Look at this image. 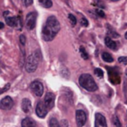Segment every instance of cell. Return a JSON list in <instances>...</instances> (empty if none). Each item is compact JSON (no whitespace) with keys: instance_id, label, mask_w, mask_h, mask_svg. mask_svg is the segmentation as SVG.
I'll return each mask as SVG.
<instances>
[{"instance_id":"cell-1","label":"cell","mask_w":127,"mask_h":127,"mask_svg":"<svg viewBox=\"0 0 127 127\" xmlns=\"http://www.w3.org/2000/svg\"><path fill=\"white\" fill-rule=\"evenodd\" d=\"M60 30V24L54 16H51L47 18L45 24L43 26L42 37L44 41L50 42L55 38L56 35Z\"/></svg>"},{"instance_id":"cell-2","label":"cell","mask_w":127,"mask_h":127,"mask_svg":"<svg viewBox=\"0 0 127 127\" xmlns=\"http://www.w3.org/2000/svg\"><path fill=\"white\" fill-rule=\"evenodd\" d=\"M41 54L39 51H34L31 55H29L25 61V71L29 73H32L37 69L38 64L41 60Z\"/></svg>"},{"instance_id":"cell-3","label":"cell","mask_w":127,"mask_h":127,"mask_svg":"<svg viewBox=\"0 0 127 127\" xmlns=\"http://www.w3.org/2000/svg\"><path fill=\"white\" fill-rule=\"evenodd\" d=\"M79 85L88 92H95L97 90V84L90 74L81 75L79 77Z\"/></svg>"},{"instance_id":"cell-4","label":"cell","mask_w":127,"mask_h":127,"mask_svg":"<svg viewBox=\"0 0 127 127\" xmlns=\"http://www.w3.org/2000/svg\"><path fill=\"white\" fill-rule=\"evenodd\" d=\"M31 90L32 91L34 94L37 97H41L43 95V92H44V86H43V84L39 81H33L30 85Z\"/></svg>"},{"instance_id":"cell-5","label":"cell","mask_w":127,"mask_h":127,"mask_svg":"<svg viewBox=\"0 0 127 127\" xmlns=\"http://www.w3.org/2000/svg\"><path fill=\"white\" fill-rule=\"evenodd\" d=\"M37 12H31L26 16V27L28 30H33L36 26Z\"/></svg>"},{"instance_id":"cell-6","label":"cell","mask_w":127,"mask_h":127,"mask_svg":"<svg viewBox=\"0 0 127 127\" xmlns=\"http://www.w3.org/2000/svg\"><path fill=\"white\" fill-rule=\"evenodd\" d=\"M76 122L78 127H82L86 123V114L82 110H78L76 111Z\"/></svg>"},{"instance_id":"cell-7","label":"cell","mask_w":127,"mask_h":127,"mask_svg":"<svg viewBox=\"0 0 127 127\" xmlns=\"http://www.w3.org/2000/svg\"><path fill=\"white\" fill-rule=\"evenodd\" d=\"M44 104L48 110L52 109L55 104V95L52 92H47L46 93L45 97H44Z\"/></svg>"},{"instance_id":"cell-8","label":"cell","mask_w":127,"mask_h":127,"mask_svg":"<svg viewBox=\"0 0 127 127\" xmlns=\"http://www.w3.org/2000/svg\"><path fill=\"white\" fill-rule=\"evenodd\" d=\"M48 113V109L46 108V106L44 105V104L43 102H38L36 107V114L37 115V117L41 118H45V116Z\"/></svg>"},{"instance_id":"cell-9","label":"cell","mask_w":127,"mask_h":127,"mask_svg":"<svg viewBox=\"0 0 127 127\" xmlns=\"http://www.w3.org/2000/svg\"><path fill=\"white\" fill-rule=\"evenodd\" d=\"M12 106H13V100L9 96L4 97L2 100L0 101V109L10 110Z\"/></svg>"},{"instance_id":"cell-10","label":"cell","mask_w":127,"mask_h":127,"mask_svg":"<svg viewBox=\"0 0 127 127\" xmlns=\"http://www.w3.org/2000/svg\"><path fill=\"white\" fill-rule=\"evenodd\" d=\"M95 127H107L105 118L100 113L95 115Z\"/></svg>"},{"instance_id":"cell-11","label":"cell","mask_w":127,"mask_h":127,"mask_svg":"<svg viewBox=\"0 0 127 127\" xmlns=\"http://www.w3.org/2000/svg\"><path fill=\"white\" fill-rule=\"evenodd\" d=\"M6 23L8 25L12 27L19 26L21 27L22 23L21 20H20L19 17H11V18H6Z\"/></svg>"},{"instance_id":"cell-12","label":"cell","mask_w":127,"mask_h":127,"mask_svg":"<svg viewBox=\"0 0 127 127\" xmlns=\"http://www.w3.org/2000/svg\"><path fill=\"white\" fill-rule=\"evenodd\" d=\"M22 110L25 111V113H29L32 111V103L31 100L28 98H24L22 100V104H21Z\"/></svg>"},{"instance_id":"cell-13","label":"cell","mask_w":127,"mask_h":127,"mask_svg":"<svg viewBox=\"0 0 127 127\" xmlns=\"http://www.w3.org/2000/svg\"><path fill=\"white\" fill-rule=\"evenodd\" d=\"M22 127H36V124L33 119L31 118H25L22 120Z\"/></svg>"},{"instance_id":"cell-14","label":"cell","mask_w":127,"mask_h":127,"mask_svg":"<svg viewBox=\"0 0 127 127\" xmlns=\"http://www.w3.org/2000/svg\"><path fill=\"white\" fill-rule=\"evenodd\" d=\"M104 43H105V45L107 46L108 48L111 50H117V44L115 43V41H113L112 39L110 37H106L104 38Z\"/></svg>"},{"instance_id":"cell-15","label":"cell","mask_w":127,"mask_h":127,"mask_svg":"<svg viewBox=\"0 0 127 127\" xmlns=\"http://www.w3.org/2000/svg\"><path fill=\"white\" fill-rule=\"evenodd\" d=\"M102 58L104 62H106V63H112L113 62V58L111 57V55L108 52H103Z\"/></svg>"},{"instance_id":"cell-16","label":"cell","mask_w":127,"mask_h":127,"mask_svg":"<svg viewBox=\"0 0 127 127\" xmlns=\"http://www.w3.org/2000/svg\"><path fill=\"white\" fill-rule=\"evenodd\" d=\"M38 2L44 8H51L52 6V1L51 0H38Z\"/></svg>"},{"instance_id":"cell-17","label":"cell","mask_w":127,"mask_h":127,"mask_svg":"<svg viewBox=\"0 0 127 127\" xmlns=\"http://www.w3.org/2000/svg\"><path fill=\"white\" fill-rule=\"evenodd\" d=\"M49 126L50 127H60V125L58 120L55 118H51L49 121Z\"/></svg>"},{"instance_id":"cell-18","label":"cell","mask_w":127,"mask_h":127,"mask_svg":"<svg viewBox=\"0 0 127 127\" xmlns=\"http://www.w3.org/2000/svg\"><path fill=\"white\" fill-rule=\"evenodd\" d=\"M112 123L116 127H121L122 126L121 123H120V121H119V118H118L116 115H114V116L112 117Z\"/></svg>"},{"instance_id":"cell-19","label":"cell","mask_w":127,"mask_h":127,"mask_svg":"<svg viewBox=\"0 0 127 127\" xmlns=\"http://www.w3.org/2000/svg\"><path fill=\"white\" fill-rule=\"evenodd\" d=\"M80 54H81V57L84 58V59H88L89 56H88V53L86 52L85 49L84 47H80Z\"/></svg>"},{"instance_id":"cell-20","label":"cell","mask_w":127,"mask_h":127,"mask_svg":"<svg viewBox=\"0 0 127 127\" xmlns=\"http://www.w3.org/2000/svg\"><path fill=\"white\" fill-rule=\"evenodd\" d=\"M68 18H69L70 22H71V25H72L73 27H74L75 25H76V24H77L76 17H75L74 15H72V14H69V15H68Z\"/></svg>"},{"instance_id":"cell-21","label":"cell","mask_w":127,"mask_h":127,"mask_svg":"<svg viewBox=\"0 0 127 127\" xmlns=\"http://www.w3.org/2000/svg\"><path fill=\"white\" fill-rule=\"evenodd\" d=\"M94 72H95V74L97 75V77H99V78H102V77L104 76V72H103L102 70L99 69V68H97V69H95Z\"/></svg>"},{"instance_id":"cell-22","label":"cell","mask_w":127,"mask_h":127,"mask_svg":"<svg viewBox=\"0 0 127 127\" xmlns=\"http://www.w3.org/2000/svg\"><path fill=\"white\" fill-rule=\"evenodd\" d=\"M118 60L119 63H122L123 64H127V57H120Z\"/></svg>"},{"instance_id":"cell-23","label":"cell","mask_w":127,"mask_h":127,"mask_svg":"<svg viewBox=\"0 0 127 127\" xmlns=\"http://www.w3.org/2000/svg\"><path fill=\"white\" fill-rule=\"evenodd\" d=\"M95 12H96V14H97L98 17H100V18H104V17H105V14L104 13V11H101V10H99V9L96 10Z\"/></svg>"},{"instance_id":"cell-24","label":"cell","mask_w":127,"mask_h":127,"mask_svg":"<svg viewBox=\"0 0 127 127\" xmlns=\"http://www.w3.org/2000/svg\"><path fill=\"white\" fill-rule=\"evenodd\" d=\"M22 3H23V4L25 6H29L31 5V4H32V2H33V0H21Z\"/></svg>"},{"instance_id":"cell-25","label":"cell","mask_w":127,"mask_h":127,"mask_svg":"<svg viewBox=\"0 0 127 127\" xmlns=\"http://www.w3.org/2000/svg\"><path fill=\"white\" fill-rule=\"evenodd\" d=\"M88 25H89L88 20H87L86 18H82V19H81V25H82V26L87 27V26H88Z\"/></svg>"},{"instance_id":"cell-26","label":"cell","mask_w":127,"mask_h":127,"mask_svg":"<svg viewBox=\"0 0 127 127\" xmlns=\"http://www.w3.org/2000/svg\"><path fill=\"white\" fill-rule=\"evenodd\" d=\"M19 40H20V43H21L23 45H25V41H26V38H25V35H21L19 37Z\"/></svg>"},{"instance_id":"cell-27","label":"cell","mask_w":127,"mask_h":127,"mask_svg":"<svg viewBox=\"0 0 127 127\" xmlns=\"http://www.w3.org/2000/svg\"><path fill=\"white\" fill-rule=\"evenodd\" d=\"M9 88H10V85H9V84H8V85H6L5 86H4V88L2 89V90L0 91V94L4 93V92H6V91H7V90H8V89H9Z\"/></svg>"},{"instance_id":"cell-28","label":"cell","mask_w":127,"mask_h":127,"mask_svg":"<svg viewBox=\"0 0 127 127\" xmlns=\"http://www.w3.org/2000/svg\"><path fill=\"white\" fill-rule=\"evenodd\" d=\"M4 24H3L2 22H0V30H1V29H3V28H4Z\"/></svg>"},{"instance_id":"cell-29","label":"cell","mask_w":127,"mask_h":127,"mask_svg":"<svg viewBox=\"0 0 127 127\" xmlns=\"http://www.w3.org/2000/svg\"><path fill=\"white\" fill-rule=\"evenodd\" d=\"M7 14H9V11H5V12L4 13V16L6 17V16H7Z\"/></svg>"},{"instance_id":"cell-30","label":"cell","mask_w":127,"mask_h":127,"mask_svg":"<svg viewBox=\"0 0 127 127\" xmlns=\"http://www.w3.org/2000/svg\"><path fill=\"white\" fill-rule=\"evenodd\" d=\"M125 37L127 39V32H126V33H125Z\"/></svg>"},{"instance_id":"cell-31","label":"cell","mask_w":127,"mask_h":127,"mask_svg":"<svg viewBox=\"0 0 127 127\" xmlns=\"http://www.w3.org/2000/svg\"><path fill=\"white\" fill-rule=\"evenodd\" d=\"M111 1H112V2H116V1H118V0H111Z\"/></svg>"},{"instance_id":"cell-32","label":"cell","mask_w":127,"mask_h":127,"mask_svg":"<svg viewBox=\"0 0 127 127\" xmlns=\"http://www.w3.org/2000/svg\"><path fill=\"white\" fill-rule=\"evenodd\" d=\"M65 2L67 3V4H68V3H69V2H68V0H65Z\"/></svg>"}]
</instances>
